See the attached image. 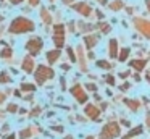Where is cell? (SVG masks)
Returning <instances> with one entry per match:
<instances>
[{"label":"cell","instance_id":"obj_35","mask_svg":"<svg viewBox=\"0 0 150 139\" xmlns=\"http://www.w3.org/2000/svg\"><path fill=\"white\" fill-rule=\"evenodd\" d=\"M21 0H11V3H15V5H16V3H20Z\"/></svg>","mask_w":150,"mask_h":139},{"label":"cell","instance_id":"obj_29","mask_svg":"<svg viewBox=\"0 0 150 139\" xmlns=\"http://www.w3.org/2000/svg\"><path fill=\"white\" fill-rule=\"evenodd\" d=\"M107 83L108 84H115V78L113 76H107Z\"/></svg>","mask_w":150,"mask_h":139},{"label":"cell","instance_id":"obj_38","mask_svg":"<svg viewBox=\"0 0 150 139\" xmlns=\"http://www.w3.org/2000/svg\"><path fill=\"white\" fill-rule=\"evenodd\" d=\"M65 139H73V138H71V136H69V138H65Z\"/></svg>","mask_w":150,"mask_h":139},{"label":"cell","instance_id":"obj_8","mask_svg":"<svg viewBox=\"0 0 150 139\" xmlns=\"http://www.w3.org/2000/svg\"><path fill=\"white\" fill-rule=\"evenodd\" d=\"M73 8H74L76 11L82 13L84 16H89V15H91V8H89L87 3H78V5H73Z\"/></svg>","mask_w":150,"mask_h":139},{"label":"cell","instance_id":"obj_15","mask_svg":"<svg viewBox=\"0 0 150 139\" xmlns=\"http://www.w3.org/2000/svg\"><path fill=\"white\" fill-rule=\"evenodd\" d=\"M140 133H142V126H137V128L131 129V131L127 133L126 136H124V139H127V138H132V136H137V134H140Z\"/></svg>","mask_w":150,"mask_h":139},{"label":"cell","instance_id":"obj_37","mask_svg":"<svg viewBox=\"0 0 150 139\" xmlns=\"http://www.w3.org/2000/svg\"><path fill=\"white\" fill-rule=\"evenodd\" d=\"M7 139H15V134H10V136H8Z\"/></svg>","mask_w":150,"mask_h":139},{"label":"cell","instance_id":"obj_17","mask_svg":"<svg viewBox=\"0 0 150 139\" xmlns=\"http://www.w3.org/2000/svg\"><path fill=\"white\" fill-rule=\"evenodd\" d=\"M124 102H126L127 105L131 107V110H134V112H136V110L139 108V102H137V100H129V99H126Z\"/></svg>","mask_w":150,"mask_h":139},{"label":"cell","instance_id":"obj_21","mask_svg":"<svg viewBox=\"0 0 150 139\" xmlns=\"http://www.w3.org/2000/svg\"><path fill=\"white\" fill-rule=\"evenodd\" d=\"M127 55H129V48H123V50H121V53H120V57H118V58H120L121 61H124V60L127 58Z\"/></svg>","mask_w":150,"mask_h":139},{"label":"cell","instance_id":"obj_19","mask_svg":"<svg viewBox=\"0 0 150 139\" xmlns=\"http://www.w3.org/2000/svg\"><path fill=\"white\" fill-rule=\"evenodd\" d=\"M10 76H8V74L7 73H5V71H4V73H0V84H5V83H10Z\"/></svg>","mask_w":150,"mask_h":139},{"label":"cell","instance_id":"obj_3","mask_svg":"<svg viewBox=\"0 0 150 139\" xmlns=\"http://www.w3.org/2000/svg\"><path fill=\"white\" fill-rule=\"evenodd\" d=\"M50 78H53V70L49 68V66L40 65V66L37 68V71H36V81L39 84H44L47 79H50Z\"/></svg>","mask_w":150,"mask_h":139},{"label":"cell","instance_id":"obj_12","mask_svg":"<svg viewBox=\"0 0 150 139\" xmlns=\"http://www.w3.org/2000/svg\"><path fill=\"white\" fill-rule=\"evenodd\" d=\"M60 57V50H52L47 53V60H49V63H55L57 60H58Z\"/></svg>","mask_w":150,"mask_h":139},{"label":"cell","instance_id":"obj_34","mask_svg":"<svg viewBox=\"0 0 150 139\" xmlns=\"http://www.w3.org/2000/svg\"><path fill=\"white\" fill-rule=\"evenodd\" d=\"M98 2H100L102 5H107V0H98Z\"/></svg>","mask_w":150,"mask_h":139},{"label":"cell","instance_id":"obj_14","mask_svg":"<svg viewBox=\"0 0 150 139\" xmlns=\"http://www.w3.org/2000/svg\"><path fill=\"white\" fill-rule=\"evenodd\" d=\"M84 42H86V45H87V48H92L97 44V37H95V36H87V37H84Z\"/></svg>","mask_w":150,"mask_h":139},{"label":"cell","instance_id":"obj_36","mask_svg":"<svg viewBox=\"0 0 150 139\" xmlns=\"http://www.w3.org/2000/svg\"><path fill=\"white\" fill-rule=\"evenodd\" d=\"M147 8H149V11H150V0H147Z\"/></svg>","mask_w":150,"mask_h":139},{"label":"cell","instance_id":"obj_1","mask_svg":"<svg viewBox=\"0 0 150 139\" xmlns=\"http://www.w3.org/2000/svg\"><path fill=\"white\" fill-rule=\"evenodd\" d=\"M29 31H34V23L28 18H23V16L16 18L10 24V32H13V34H24Z\"/></svg>","mask_w":150,"mask_h":139},{"label":"cell","instance_id":"obj_9","mask_svg":"<svg viewBox=\"0 0 150 139\" xmlns=\"http://www.w3.org/2000/svg\"><path fill=\"white\" fill-rule=\"evenodd\" d=\"M86 113H87L92 120H95V118H98V115H100V110H98L95 105H87L86 107Z\"/></svg>","mask_w":150,"mask_h":139},{"label":"cell","instance_id":"obj_4","mask_svg":"<svg viewBox=\"0 0 150 139\" xmlns=\"http://www.w3.org/2000/svg\"><path fill=\"white\" fill-rule=\"evenodd\" d=\"M53 42H55L57 47H63L65 44V28L63 24L55 26V34H53Z\"/></svg>","mask_w":150,"mask_h":139},{"label":"cell","instance_id":"obj_11","mask_svg":"<svg viewBox=\"0 0 150 139\" xmlns=\"http://www.w3.org/2000/svg\"><path fill=\"white\" fill-rule=\"evenodd\" d=\"M108 45H110V57L111 58H116L118 57V42L115 41V39H111Z\"/></svg>","mask_w":150,"mask_h":139},{"label":"cell","instance_id":"obj_22","mask_svg":"<svg viewBox=\"0 0 150 139\" xmlns=\"http://www.w3.org/2000/svg\"><path fill=\"white\" fill-rule=\"evenodd\" d=\"M29 136H31V129H23V131L20 133L21 139H26V138H29Z\"/></svg>","mask_w":150,"mask_h":139},{"label":"cell","instance_id":"obj_2","mask_svg":"<svg viewBox=\"0 0 150 139\" xmlns=\"http://www.w3.org/2000/svg\"><path fill=\"white\" fill-rule=\"evenodd\" d=\"M120 134V126H118V123H108V125L103 126V129H102L100 133V139H113L116 138V136Z\"/></svg>","mask_w":150,"mask_h":139},{"label":"cell","instance_id":"obj_40","mask_svg":"<svg viewBox=\"0 0 150 139\" xmlns=\"http://www.w3.org/2000/svg\"><path fill=\"white\" fill-rule=\"evenodd\" d=\"M0 19H2V16H0Z\"/></svg>","mask_w":150,"mask_h":139},{"label":"cell","instance_id":"obj_5","mask_svg":"<svg viewBox=\"0 0 150 139\" xmlns=\"http://www.w3.org/2000/svg\"><path fill=\"white\" fill-rule=\"evenodd\" d=\"M26 48L31 52V55H37L42 48V41L39 37H34V39H29L26 44Z\"/></svg>","mask_w":150,"mask_h":139},{"label":"cell","instance_id":"obj_20","mask_svg":"<svg viewBox=\"0 0 150 139\" xmlns=\"http://www.w3.org/2000/svg\"><path fill=\"white\" fill-rule=\"evenodd\" d=\"M0 55H2L4 58H10V57H11V48H10V47L2 48V53H0Z\"/></svg>","mask_w":150,"mask_h":139},{"label":"cell","instance_id":"obj_26","mask_svg":"<svg viewBox=\"0 0 150 139\" xmlns=\"http://www.w3.org/2000/svg\"><path fill=\"white\" fill-rule=\"evenodd\" d=\"M21 89H23V91H34V86H33V84H23Z\"/></svg>","mask_w":150,"mask_h":139},{"label":"cell","instance_id":"obj_24","mask_svg":"<svg viewBox=\"0 0 150 139\" xmlns=\"http://www.w3.org/2000/svg\"><path fill=\"white\" fill-rule=\"evenodd\" d=\"M97 65H98V66H102V68H107V70H110V68H111V65L107 63V61H97Z\"/></svg>","mask_w":150,"mask_h":139},{"label":"cell","instance_id":"obj_6","mask_svg":"<svg viewBox=\"0 0 150 139\" xmlns=\"http://www.w3.org/2000/svg\"><path fill=\"white\" fill-rule=\"evenodd\" d=\"M136 26H137V31H140L145 37H150V21H145V19H136Z\"/></svg>","mask_w":150,"mask_h":139},{"label":"cell","instance_id":"obj_16","mask_svg":"<svg viewBox=\"0 0 150 139\" xmlns=\"http://www.w3.org/2000/svg\"><path fill=\"white\" fill-rule=\"evenodd\" d=\"M108 6H110V10L116 11V10H121V8H123V2H121V0H115V2L111 3V5H108Z\"/></svg>","mask_w":150,"mask_h":139},{"label":"cell","instance_id":"obj_27","mask_svg":"<svg viewBox=\"0 0 150 139\" xmlns=\"http://www.w3.org/2000/svg\"><path fill=\"white\" fill-rule=\"evenodd\" d=\"M68 55L71 57V60H73V61L76 60V57H74V52H73V48H68Z\"/></svg>","mask_w":150,"mask_h":139},{"label":"cell","instance_id":"obj_32","mask_svg":"<svg viewBox=\"0 0 150 139\" xmlns=\"http://www.w3.org/2000/svg\"><path fill=\"white\" fill-rule=\"evenodd\" d=\"M87 89H91V91H95V89H97V86H94V84H87Z\"/></svg>","mask_w":150,"mask_h":139},{"label":"cell","instance_id":"obj_18","mask_svg":"<svg viewBox=\"0 0 150 139\" xmlns=\"http://www.w3.org/2000/svg\"><path fill=\"white\" fill-rule=\"evenodd\" d=\"M40 16H42V21H45V23H50V15H49V11H47L45 8H42V11H40Z\"/></svg>","mask_w":150,"mask_h":139},{"label":"cell","instance_id":"obj_7","mask_svg":"<svg viewBox=\"0 0 150 139\" xmlns=\"http://www.w3.org/2000/svg\"><path fill=\"white\" fill-rule=\"evenodd\" d=\"M71 94L78 99V102H87V94L82 91V87L79 84H76L74 87H71Z\"/></svg>","mask_w":150,"mask_h":139},{"label":"cell","instance_id":"obj_31","mask_svg":"<svg viewBox=\"0 0 150 139\" xmlns=\"http://www.w3.org/2000/svg\"><path fill=\"white\" fill-rule=\"evenodd\" d=\"M29 3L33 6H36V5H39V0H29Z\"/></svg>","mask_w":150,"mask_h":139},{"label":"cell","instance_id":"obj_39","mask_svg":"<svg viewBox=\"0 0 150 139\" xmlns=\"http://www.w3.org/2000/svg\"><path fill=\"white\" fill-rule=\"evenodd\" d=\"M87 139H94V138H87Z\"/></svg>","mask_w":150,"mask_h":139},{"label":"cell","instance_id":"obj_23","mask_svg":"<svg viewBox=\"0 0 150 139\" xmlns=\"http://www.w3.org/2000/svg\"><path fill=\"white\" fill-rule=\"evenodd\" d=\"M97 28H100L103 32H110V31H111V28H110V26H108V24H103V23H100V24H98Z\"/></svg>","mask_w":150,"mask_h":139},{"label":"cell","instance_id":"obj_10","mask_svg":"<svg viewBox=\"0 0 150 139\" xmlns=\"http://www.w3.org/2000/svg\"><path fill=\"white\" fill-rule=\"evenodd\" d=\"M23 70L26 71V73H31V71L34 70V60L31 57H26L23 61Z\"/></svg>","mask_w":150,"mask_h":139},{"label":"cell","instance_id":"obj_30","mask_svg":"<svg viewBox=\"0 0 150 139\" xmlns=\"http://www.w3.org/2000/svg\"><path fill=\"white\" fill-rule=\"evenodd\" d=\"M8 112H16V105H13V103L8 105Z\"/></svg>","mask_w":150,"mask_h":139},{"label":"cell","instance_id":"obj_28","mask_svg":"<svg viewBox=\"0 0 150 139\" xmlns=\"http://www.w3.org/2000/svg\"><path fill=\"white\" fill-rule=\"evenodd\" d=\"M40 113V108H36V110H33V112H31V116H37Z\"/></svg>","mask_w":150,"mask_h":139},{"label":"cell","instance_id":"obj_13","mask_svg":"<svg viewBox=\"0 0 150 139\" xmlns=\"http://www.w3.org/2000/svg\"><path fill=\"white\" fill-rule=\"evenodd\" d=\"M145 65H147V61H145V60H132V61H131V66L136 68L137 71L144 70V66H145Z\"/></svg>","mask_w":150,"mask_h":139},{"label":"cell","instance_id":"obj_33","mask_svg":"<svg viewBox=\"0 0 150 139\" xmlns=\"http://www.w3.org/2000/svg\"><path fill=\"white\" fill-rule=\"evenodd\" d=\"M4 100H5V94H2V92H0V103L4 102Z\"/></svg>","mask_w":150,"mask_h":139},{"label":"cell","instance_id":"obj_25","mask_svg":"<svg viewBox=\"0 0 150 139\" xmlns=\"http://www.w3.org/2000/svg\"><path fill=\"white\" fill-rule=\"evenodd\" d=\"M78 50H79V55L82 57V48L79 47ZM81 66H82V71H86V70H87V66H86V61H84V60H81Z\"/></svg>","mask_w":150,"mask_h":139}]
</instances>
